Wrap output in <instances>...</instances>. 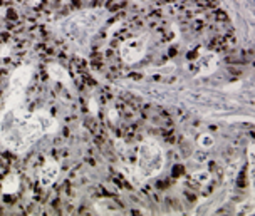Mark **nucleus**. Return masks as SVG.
I'll list each match as a JSON object with an SVG mask.
<instances>
[{"label":"nucleus","instance_id":"1","mask_svg":"<svg viewBox=\"0 0 255 216\" xmlns=\"http://www.w3.org/2000/svg\"><path fill=\"white\" fill-rule=\"evenodd\" d=\"M61 129L57 119L46 109L29 111L25 104L3 107L0 114V142L17 154L30 149L42 136Z\"/></svg>","mask_w":255,"mask_h":216},{"label":"nucleus","instance_id":"2","mask_svg":"<svg viewBox=\"0 0 255 216\" xmlns=\"http://www.w3.org/2000/svg\"><path fill=\"white\" fill-rule=\"evenodd\" d=\"M165 151L161 144L153 137L143 139L141 144L138 146V153H136V164L129 174L131 183L139 184L146 181L148 178L160 174L165 166Z\"/></svg>","mask_w":255,"mask_h":216},{"label":"nucleus","instance_id":"3","mask_svg":"<svg viewBox=\"0 0 255 216\" xmlns=\"http://www.w3.org/2000/svg\"><path fill=\"white\" fill-rule=\"evenodd\" d=\"M148 50V35L124 39L119 45V55L124 64H136L144 57Z\"/></svg>","mask_w":255,"mask_h":216},{"label":"nucleus","instance_id":"4","mask_svg":"<svg viewBox=\"0 0 255 216\" xmlns=\"http://www.w3.org/2000/svg\"><path fill=\"white\" fill-rule=\"evenodd\" d=\"M218 55L215 52H203L197 57V62L190 66V71H195V74L198 77L210 76L217 71L218 67Z\"/></svg>","mask_w":255,"mask_h":216},{"label":"nucleus","instance_id":"5","mask_svg":"<svg viewBox=\"0 0 255 216\" xmlns=\"http://www.w3.org/2000/svg\"><path fill=\"white\" fill-rule=\"evenodd\" d=\"M59 173H61V164L57 163L54 158H47L39 168V184L44 188H49L57 181Z\"/></svg>","mask_w":255,"mask_h":216},{"label":"nucleus","instance_id":"6","mask_svg":"<svg viewBox=\"0 0 255 216\" xmlns=\"http://www.w3.org/2000/svg\"><path fill=\"white\" fill-rule=\"evenodd\" d=\"M47 77H51V79L56 81V82H61L67 89H72L71 76L67 74V71L64 67H61L59 64H49L47 66Z\"/></svg>","mask_w":255,"mask_h":216},{"label":"nucleus","instance_id":"7","mask_svg":"<svg viewBox=\"0 0 255 216\" xmlns=\"http://www.w3.org/2000/svg\"><path fill=\"white\" fill-rule=\"evenodd\" d=\"M20 189V174L17 173H8L5 178L2 179V184H0V191H2L5 196H15Z\"/></svg>","mask_w":255,"mask_h":216},{"label":"nucleus","instance_id":"8","mask_svg":"<svg viewBox=\"0 0 255 216\" xmlns=\"http://www.w3.org/2000/svg\"><path fill=\"white\" fill-rule=\"evenodd\" d=\"M191 179H193L198 186H205L207 183L212 181V173H210V171H198V173H193Z\"/></svg>","mask_w":255,"mask_h":216},{"label":"nucleus","instance_id":"9","mask_svg":"<svg viewBox=\"0 0 255 216\" xmlns=\"http://www.w3.org/2000/svg\"><path fill=\"white\" fill-rule=\"evenodd\" d=\"M198 146L200 148H205V149H208V148H212L213 146V142H215V139H213V136L212 134H208V132H203V134H200L198 136Z\"/></svg>","mask_w":255,"mask_h":216},{"label":"nucleus","instance_id":"10","mask_svg":"<svg viewBox=\"0 0 255 216\" xmlns=\"http://www.w3.org/2000/svg\"><path fill=\"white\" fill-rule=\"evenodd\" d=\"M191 156H193V159L197 161V163H208V149H205V148L195 149L193 153H191Z\"/></svg>","mask_w":255,"mask_h":216},{"label":"nucleus","instance_id":"11","mask_svg":"<svg viewBox=\"0 0 255 216\" xmlns=\"http://www.w3.org/2000/svg\"><path fill=\"white\" fill-rule=\"evenodd\" d=\"M86 127L89 129L91 134H97V131H99V122L96 119H92V117H89V119H86Z\"/></svg>","mask_w":255,"mask_h":216},{"label":"nucleus","instance_id":"12","mask_svg":"<svg viewBox=\"0 0 255 216\" xmlns=\"http://www.w3.org/2000/svg\"><path fill=\"white\" fill-rule=\"evenodd\" d=\"M237 213H240V214H242V213H250V214H252L253 213V206L252 204H248V203H245V204H242V206H238V208H237Z\"/></svg>","mask_w":255,"mask_h":216},{"label":"nucleus","instance_id":"13","mask_svg":"<svg viewBox=\"0 0 255 216\" xmlns=\"http://www.w3.org/2000/svg\"><path fill=\"white\" fill-rule=\"evenodd\" d=\"M237 186L238 188H247V179H245V171H242V173L238 174V178H237Z\"/></svg>","mask_w":255,"mask_h":216},{"label":"nucleus","instance_id":"14","mask_svg":"<svg viewBox=\"0 0 255 216\" xmlns=\"http://www.w3.org/2000/svg\"><path fill=\"white\" fill-rule=\"evenodd\" d=\"M171 173H173V176L175 178H180V176H183L185 174V168L181 164H176L175 168H173V171H171Z\"/></svg>","mask_w":255,"mask_h":216},{"label":"nucleus","instance_id":"15","mask_svg":"<svg viewBox=\"0 0 255 216\" xmlns=\"http://www.w3.org/2000/svg\"><path fill=\"white\" fill-rule=\"evenodd\" d=\"M89 111L92 112V114H97V102L94 101V99H89Z\"/></svg>","mask_w":255,"mask_h":216},{"label":"nucleus","instance_id":"16","mask_svg":"<svg viewBox=\"0 0 255 216\" xmlns=\"http://www.w3.org/2000/svg\"><path fill=\"white\" fill-rule=\"evenodd\" d=\"M116 119H117V109H111L109 111V121L114 122Z\"/></svg>","mask_w":255,"mask_h":216},{"label":"nucleus","instance_id":"17","mask_svg":"<svg viewBox=\"0 0 255 216\" xmlns=\"http://www.w3.org/2000/svg\"><path fill=\"white\" fill-rule=\"evenodd\" d=\"M217 18L218 20H223V22H228V17L225 15V12H217Z\"/></svg>","mask_w":255,"mask_h":216},{"label":"nucleus","instance_id":"18","mask_svg":"<svg viewBox=\"0 0 255 216\" xmlns=\"http://www.w3.org/2000/svg\"><path fill=\"white\" fill-rule=\"evenodd\" d=\"M156 186H158V189H166L170 184L166 183V181H158V184H156Z\"/></svg>","mask_w":255,"mask_h":216},{"label":"nucleus","instance_id":"19","mask_svg":"<svg viewBox=\"0 0 255 216\" xmlns=\"http://www.w3.org/2000/svg\"><path fill=\"white\" fill-rule=\"evenodd\" d=\"M129 77H131V79H134V81H139L141 79L139 74H129Z\"/></svg>","mask_w":255,"mask_h":216},{"label":"nucleus","instance_id":"20","mask_svg":"<svg viewBox=\"0 0 255 216\" xmlns=\"http://www.w3.org/2000/svg\"><path fill=\"white\" fill-rule=\"evenodd\" d=\"M248 153H250V161L253 159V149H252V146H250V149H248Z\"/></svg>","mask_w":255,"mask_h":216},{"label":"nucleus","instance_id":"21","mask_svg":"<svg viewBox=\"0 0 255 216\" xmlns=\"http://www.w3.org/2000/svg\"><path fill=\"white\" fill-rule=\"evenodd\" d=\"M87 161H89V164H91V166H94V164H96V163H94V159H92V158H89Z\"/></svg>","mask_w":255,"mask_h":216}]
</instances>
